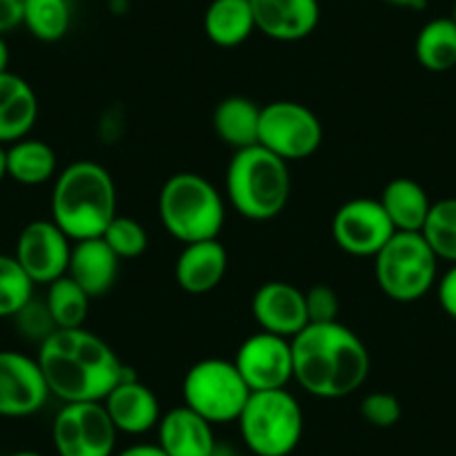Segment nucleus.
<instances>
[{
    "label": "nucleus",
    "mask_w": 456,
    "mask_h": 456,
    "mask_svg": "<svg viewBox=\"0 0 456 456\" xmlns=\"http://www.w3.org/2000/svg\"><path fill=\"white\" fill-rule=\"evenodd\" d=\"M210 456H240V454L233 445H226L224 441H217V445H215L213 454Z\"/></svg>",
    "instance_id": "ea45409f"
},
{
    "label": "nucleus",
    "mask_w": 456,
    "mask_h": 456,
    "mask_svg": "<svg viewBox=\"0 0 456 456\" xmlns=\"http://www.w3.org/2000/svg\"><path fill=\"white\" fill-rule=\"evenodd\" d=\"M228 271V253L219 240L183 244L175 262V280L191 296H204L222 284Z\"/></svg>",
    "instance_id": "6ab92c4d"
},
{
    "label": "nucleus",
    "mask_w": 456,
    "mask_h": 456,
    "mask_svg": "<svg viewBox=\"0 0 456 456\" xmlns=\"http://www.w3.org/2000/svg\"><path fill=\"white\" fill-rule=\"evenodd\" d=\"M10 72V45L5 41V34H0V74Z\"/></svg>",
    "instance_id": "4c0bfd02"
},
{
    "label": "nucleus",
    "mask_w": 456,
    "mask_h": 456,
    "mask_svg": "<svg viewBox=\"0 0 456 456\" xmlns=\"http://www.w3.org/2000/svg\"><path fill=\"white\" fill-rule=\"evenodd\" d=\"M25 0H0V34H7L23 25Z\"/></svg>",
    "instance_id": "c9c22d12"
},
{
    "label": "nucleus",
    "mask_w": 456,
    "mask_h": 456,
    "mask_svg": "<svg viewBox=\"0 0 456 456\" xmlns=\"http://www.w3.org/2000/svg\"><path fill=\"white\" fill-rule=\"evenodd\" d=\"M157 210L166 233L182 244L217 240L226 222L222 192L197 173H177L166 179Z\"/></svg>",
    "instance_id": "39448f33"
},
{
    "label": "nucleus",
    "mask_w": 456,
    "mask_h": 456,
    "mask_svg": "<svg viewBox=\"0 0 456 456\" xmlns=\"http://www.w3.org/2000/svg\"><path fill=\"white\" fill-rule=\"evenodd\" d=\"M114 456H168L159 447V443H134L124 447L121 452H114Z\"/></svg>",
    "instance_id": "e433bc0d"
},
{
    "label": "nucleus",
    "mask_w": 456,
    "mask_h": 456,
    "mask_svg": "<svg viewBox=\"0 0 456 456\" xmlns=\"http://www.w3.org/2000/svg\"><path fill=\"white\" fill-rule=\"evenodd\" d=\"M101 403H103L110 420H112V425L119 434L139 436V434L151 432V429L159 425V398L133 371Z\"/></svg>",
    "instance_id": "dca6fc26"
},
{
    "label": "nucleus",
    "mask_w": 456,
    "mask_h": 456,
    "mask_svg": "<svg viewBox=\"0 0 456 456\" xmlns=\"http://www.w3.org/2000/svg\"><path fill=\"white\" fill-rule=\"evenodd\" d=\"M183 405L208 423H235L247 405L251 389L240 376L233 361L204 358L186 371L182 383Z\"/></svg>",
    "instance_id": "6e6552de"
},
{
    "label": "nucleus",
    "mask_w": 456,
    "mask_h": 456,
    "mask_svg": "<svg viewBox=\"0 0 456 456\" xmlns=\"http://www.w3.org/2000/svg\"><path fill=\"white\" fill-rule=\"evenodd\" d=\"M10 456H43L41 452H32V450H20V452H14V454Z\"/></svg>",
    "instance_id": "79ce46f5"
},
{
    "label": "nucleus",
    "mask_w": 456,
    "mask_h": 456,
    "mask_svg": "<svg viewBox=\"0 0 456 456\" xmlns=\"http://www.w3.org/2000/svg\"><path fill=\"white\" fill-rule=\"evenodd\" d=\"M452 19H454V23H456V3H454V12H452Z\"/></svg>",
    "instance_id": "37998d69"
},
{
    "label": "nucleus",
    "mask_w": 456,
    "mask_h": 456,
    "mask_svg": "<svg viewBox=\"0 0 456 456\" xmlns=\"http://www.w3.org/2000/svg\"><path fill=\"white\" fill-rule=\"evenodd\" d=\"M52 222L72 242L101 238L117 217V186L108 168L96 161H74L54 177Z\"/></svg>",
    "instance_id": "7ed1b4c3"
},
{
    "label": "nucleus",
    "mask_w": 456,
    "mask_h": 456,
    "mask_svg": "<svg viewBox=\"0 0 456 456\" xmlns=\"http://www.w3.org/2000/svg\"><path fill=\"white\" fill-rule=\"evenodd\" d=\"M416 61L434 74L456 68V23L454 19H434L420 28L414 43Z\"/></svg>",
    "instance_id": "a878e982"
},
{
    "label": "nucleus",
    "mask_w": 456,
    "mask_h": 456,
    "mask_svg": "<svg viewBox=\"0 0 456 456\" xmlns=\"http://www.w3.org/2000/svg\"><path fill=\"white\" fill-rule=\"evenodd\" d=\"M72 244L52 219H34L19 233L14 257L34 284L47 287L68 275Z\"/></svg>",
    "instance_id": "f8f14e48"
},
{
    "label": "nucleus",
    "mask_w": 456,
    "mask_h": 456,
    "mask_svg": "<svg viewBox=\"0 0 456 456\" xmlns=\"http://www.w3.org/2000/svg\"><path fill=\"white\" fill-rule=\"evenodd\" d=\"M309 322H336L340 315V297L329 284H315L305 291Z\"/></svg>",
    "instance_id": "72a5a7b5"
},
{
    "label": "nucleus",
    "mask_w": 456,
    "mask_h": 456,
    "mask_svg": "<svg viewBox=\"0 0 456 456\" xmlns=\"http://www.w3.org/2000/svg\"><path fill=\"white\" fill-rule=\"evenodd\" d=\"M101 238L105 240L110 248L117 253L119 260H134L143 256L148 248V233L142 222L128 215H119L108 224Z\"/></svg>",
    "instance_id": "7c9ffc66"
},
{
    "label": "nucleus",
    "mask_w": 456,
    "mask_h": 456,
    "mask_svg": "<svg viewBox=\"0 0 456 456\" xmlns=\"http://www.w3.org/2000/svg\"><path fill=\"white\" fill-rule=\"evenodd\" d=\"M37 361L50 394L63 403H101L133 371L86 327L56 329L38 345Z\"/></svg>",
    "instance_id": "f257e3e1"
},
{
    "label": "nucleus",
    "mask_w": 456,
    "mask_h": 456,
    "mask_svg": "<svg viewBox=\"0 0 456 456\" xmlns=\"http://www.w3.org/2000/svg\"><path fill=\"white\" fill-rule=\"evenodd\" d=\"M117 436L103 403H63L52 423L59 456H114Z\"/></svg>",
    "instance_id": "9d476101"
},
{
    "label": "nucleus",
    "mask_w": 456,
    "mask_h": 456,
    "mask_svg": "<svg viewBox=\"0 0 456 456\" xmlns=\"http://www.w3.org/2000/svg\"><path fill=\"white\" fill-rule=\"evenodd\" d=\"M374 273L380 291L394 302H416L432 291L438 275V257L420 233H396L374 256Z\"/></svg>",
    "instance_id": "0eeeda50"
},
{
    "label": "nucleus",
    "mask_w": 456,
    "mask_h": 456,
    "mask_svg": "<svg viewBox=\"0 0 456 456\" xmlns=\"http://www.w3.org/2000/svg\"><path fill=\"white\" fill-rule=\"evenodd\" d=\"M436 296L441 309L445 311L450 318L456 320V265H452L450 269L445 271V275L438 280Z\"/></svg>",
    "instance_id": "f704fd0d"
},
{
    "label": "nucleus",
    "mask_w": 456,
    "mask_h": 456,
    "mask_svg": "<svg viewBox=\"0 0 456 456\" xmlns=\"http://www.w3.org/2000/svg\"><path fill=\"white\" fill-rule=\"evenodd\" d=\"M262 108L247 96H226L213 112V128L219 142L233 151L257 146Z\"/></svg>",
    "instance_id": "4be33fe9"
},
{
    "label": "nucleus",
    "mask_w": 456,
    "mask_h": 456,
    "mask_svg": "<svg viewBox=\"0 0 456 456\" xmlns=\"http://www.w3.org/2000/svg\"><path fill=\"white\" fill-rule=\"evenodd\" d=\"M23 25L38 41H61L72 25L69 0H25Z\"/></svg>",
    "instance_id": "cd10ccee"
},
{
    "label": "nucleus",
    "mask_w": 456,
    "mask_h": 456,
    "mask_svg": "<svg viewBox=\"0 0 456 456\" xmlns=\"http://www.w3.org/2000/svg\"><path fill=\"white\" fill-rule=\"evenodd\" d=\"M293 380L324 401L347 398L365 385L371 358L354 329L336 322H309L291 338Z\"/></svg>",
    "instance_id": "f03ea898"
},
{
    "label": "nucleus",
    "mask_w": 456,
    "mask_h": 456,
    "mask_svg": "<svg viewBox=\"0 0 456 456\" xmlns=\"http://www.w3.org/2000/svg\"><path fill=\"white\" fill-rule=\"evenodd\" d=\"M43 300H45L47 309H50L56 329L86 327L92 297L69 275H63V278L47 284Z\"/></svg>",
    "instance_id": "bb28decb"
},
{
    "label": "nucleus",
    "mask_w": 456,
    "mask_h": 456,
    "mask_svg": "<svg viewBox=\"0 0 456 456\" xmlns=\"http://www.w3.org/2000/svg\"><path fill=\"white\" fill-rule=\"evenodd\" d=\"M394 7H403V10H423L428 5V0H385Z\"/></svg>",
    "instance_id": "58836bf2"
},
{
    "label": "nucleus",
    "mask_w": 456,
    "mask_h": 456,
    "mask_svg": "<svg viewBox=\"0 0 456 456\" xmlns=\"http://www.w3.org/2000/svg\"><path fill=\"white\" fill-rule=\"evenodd\" d=\"M7 177L23 186H41L56 177V152L50 143L41 139L25 137L5 146Z\"/></svg>",
    "instance_id": "393cba45"
},
{
    "label": "nucleus",
    "mask_w": 456,
    "mask_h": 456,
    "mask_svg": "<svg viewBox=\"0 0 456 456\" xmlns=\"http://www.w3.org/2000/svg\"><path fill=\"white\" fill-rule=\"evenodd\" d=\"M34 287L14 256L0 253V318H14L34 297Z\"/></svg>",
    "instance_id": "c756f323"
},
{
    "label": "nucleus",
    "mask_w": 456,
    "mask_h": 456,
    "mask_svg": "<svg viewBox=\"0 0 456 456\" xmlns=\"http://www.w3.org/2000/svg\"><path fill=\"white\" fill-rule=\"evenodd\" d=\"M233 362L251 392L284 389L293 380L291 338L253 333L240 345Z\"/></svg>",
    "instance_id": "ddd939ff"
},
{
    "label": "nucleus",
    "mask_w": 456,
    "mask_h": 456,
    "mask_svg": "<svg viewBox=\"0 0 456 456\" xmlns=\"http://www.w3.org/2000/svg\"><path fill=\"white\" fill-rule=\"evenodd\" d=\"M38 121V96L23 77L0 74V146L29 137Z\"/></svg>",
    "instance_id": "412c9836"
},
{
    "label": "nucleus",
    "mask_w": 456,
    "mask_h": 456,
    "mask_svg": "<svg viewBox=\"0 0 456 456\" xmlns=\"http://www.w3.org/2000/svg\"><path fill=\"white\" fill-rule=\"evenodd\" d=\"M121 260L103 238L81 240L72 244L68 275L90 297L105 296L119 278Z\"/></svg>",
    "instance_id": "aec40b11"
},
{
    "label": "nucleus",
    "mask_w": 456,
    "mask_h": 456,
    "mask_svg": "<svg viewBox=\"0 0 456 456\" xmlns=\"http://www.w3.org/2000/svg\"><path fill=\"white\" fill-rule=\"evenodd\" d=\"M14 324L25 340L37 342V345L45 342L56 331V324L52 320L45 300H38L37 296L14 315Z\"/></svg>",
    "instance_id": "2f4dec72"
},
{
    "label": "nucleus",
    "mask_w": 456,
    "mask_h": 456,
    "mask_svg": "<svg viewBox=\"0 0 456 456\" xmlns=\"http://www.w3.org/2000/svg\"><path fill=\"white\" fill-rule=\"evenodd\" d=\"M379 201L394 228L403 231V233H420L429 208H432L428 191L410 177L392 179L383 188Z\"/></svg>",
    "instance_id": "5701e85b"
},
{
    "label": "nucleus",
    "mask_w": 456,
    "mask_h": 456,
    "mask_svg": "<svg viewBox=\"0 0 456 456\" xmlns=\"http://www.w3.org/2000/svg\"><path fill=\"white\" fill-rule=\"evenodd\" d=\"M256 29L282 43L311 37L320 23L318 0H251Z\"/></svg>",
    "instance_id": "f3484780"
},
{
    "label": "nucleus",
    "mask_w": 456,
    "mask_h": 456,
    "mask_svg": "<svg viewBox=\"0 0 456 456\" xmlns=\"http://www.w3.org/2000/svg\"><path fill=\"white\" fill-rule=\"evenodd\" d=\"M361 416L374 428H394L403 416L401 401L389 392H371L362 398Z\"/></svg>",
    "instance_id": "473e14b6"
},
{
    "label": "nucleus",
    "mask_w": 456,
    "mask_h": 456,
    "mask_svg": "<svg viewBox=\"0 0 456 456\" xmlns=\"http://www.w3.org/2000/svg\"><path fill=\"white\" fill-rule=\"evenodd\" d=\"M235 423L253 456H289L305 432L302 407L287 387L251 392Z\"/></svg>",
    "instance_id": "423d86ee"
},
{
    "label": "nucleus",
    "mask_w": 456,
    "mask_h": 456,
    "mask_svg": "<svg viewBox=\"0 0 456 456\" xmlns=\"http://www.w3.org/2000/svg\"><path fill=\"white\" fill-rule=\"evenodd\" d=\"M204 32L217 47H238L256 32L251 0H213L206 7Z\"/></svg>",
    "instance_id": "b1692460"
},
{
    "label": "nucleus",
    "mask_w": 456,
    "mask_h": 456,
    "mask_svg": "<svg viewBox=\"0 0 456 456\" xmlns=\"http://www.w3.org/2000/svg\"><path fill=\"white\" fill-rule=\"evenodd\" d=\"M396 233L379 200L356 197L336 210L331 222L333 242L354 257H374Z\"/></svg>",
    "instance_id": "9b49d317"
},
{
    "label": "nucleus",
    "mask_w": 456,
    "mask_h": 456,
    "mask_svg": "<svg viewBox=\"0 0 456 456\" xmlns=\"http://www.w3.org/2000/svg\"><path fill=\"white\" fill-rule=\"evenodd\" d=\"M50 396V387L37 358L12 349H0V416H32L45 407Z\"/></svg>",
    "instance_id": "4468645a"
},
{
    "label": "nucleus",
    "mask_w": 456,
    "mask_h": 456,
    "mask_svg": "<svg viewBox=\"0 0 456 456\" xmlns=\"http://www.w3.org/2000/svg\"><path fill=\"white\" fill-rule=\"evenodd\" d=\"M322 124L318 114L297 101H271L262 108L257 143L289 161L314 155L322 143Z\"/></svg>",
    "instance_id": "1a4fd4ad"
},
{
    "label": "nucleus",
    "mask_w": 456,
    "mask_h": 456,
    "mask_svg": "<svg viewBox=\"0 0 456 456\" xmlns=\"http://www.w3.org/2000/svg\"><path fill=\"white\" fill-rule=\"evenodd\" d=\"M157 443L168 456H210L217 445V436L213 423L191 407L179 405L161 414Z\"/></svg>",
    "instance_id": "a211bd4d"
},
{
    "label": "nucleus",
    "mask_w": 456,
    "mask_h": 456,
    "mask_svg": "<svg viewBox=\"0 0 456 456\" xmlns=\"http://www.w3.org/2000/svg\"><path fill=\"white\" fill-rule=\"evenodd\" d=\"M7 177V151L5 146H0V183Z\"/></svg>",
    "instance_id": "a19ab883"
},
{
    "label": "nucleus",
    "mask_w": 456,
    "mask_h": 456,
    "mask_svg": "<svg viewBox=\"0 0 456 456\" xmlns=\"http://www.w3.org/2000/svg\"><path fill=\"white\" fill-rule=\"evenodd\" d=\"M420 235L438 260L456 265V197L434 201Z\"/></svg>",
    "instance_id": "c85d7f7f"
},
{
    "label": "nucleus",
    "mask_w": 456,
    "mask_h": 456,
    "mask_svg": "<svg viewBox=\"0 0 456 456\" xmlns=\"http://www.w3.org/2000/svg\"><path fill=\"white\" fill-rule=\"evenodd\" d=\"M291 197L289 164L260 143L235 151L226 168V200L251 222H269L282 215Z\"/></svg>",
    "instance_id": "20e7f679"
},
{
    "label": "nucleus",
    "mask_w": 456,
    "mask_h": 456,
    "mask_svg": "<svg viewBox=\"0 0 456 456\" xmlns=\"http://www.w3.org/2000/svg\"><path fill=\"white\" fill-rule=\"evenodd\" d=\"M251 314L260 331L282 338L297 336L309 324L305 291L282 280L265 282L253 293Z\"/></svg>",
    "instance_id": "2eb2a0df"
}]
</instances>
